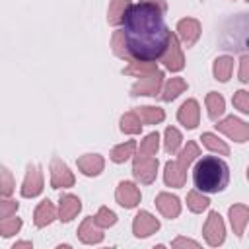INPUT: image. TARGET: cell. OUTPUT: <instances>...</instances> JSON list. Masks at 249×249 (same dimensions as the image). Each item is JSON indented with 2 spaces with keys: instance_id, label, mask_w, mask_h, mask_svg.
I'll return each instance as SVG.
<instances>
[{
  "instance_id": "cell-1",
  "label": "cell",
  "mask_w": 249,
  "mask_h": 249,
  "mask_svg": "<svg viewBox=\"0 0 249 249\" xmlns=\"http://www.w3.org/2000/svg\"><path fill=\"white\" fill-rule=\"evenodd\" d=\"M161 8L152 2L126 6L123 12V37L126 51L140 62L160 58L169 47V29L161 16Z\"/></svg>"
},
{
  "instance_id": "cell-3",
  "label": "cell",
  "mask_w": 249,
  "mask_h": 249,
  "mask_svg": "<svg viewBox=\"0 0 249 249\" xmlns=\"http://www.w3.org/2000/svg\"><path fill=\"white\" fill-rule=\"evenodd\" d=\"M154 230H158V222L156 220H152L150 218V214H146V212H142V214H138L136 216V222H134V231H136V235L140 237H144V235H150V231H154Z\"/></svg>"
},
{
  "instance_id": "cell-4",
  "label": "cell",
  "mask_w": 249,
  "mask_h": 249,
  "mask_svg": "<svg viewBox=\"0 0 249 249\" xmlns=\"http://www.w3.org/2000/svg\"><path fill=\"white\" fill-rule=\"evenodd\" d=\"M60 202H62L60 204V216H62L60 220H70L80 210V200L74 196H64Z\"/></svg>"
},
{
  "instance_id": "cell-5",
  "label": "cell",
  "mask_w": 249,
  "mask_h": 249,
  "mask_svg": "<svg viewBox=\"0 0 249 249\" xmlns=\"http://www.w3.org/2000/svg\"><path fill=\"white\" fill-rule=\"evenodd\" d=\"M119 200L123 206H134L138 200V193L132 189L130 183H121V191H119Z\"/></svg>"
},
{
  "instance_id": "cell-2",
  "label": "cell",
  "mask_w": 249,
  "mask_h": 249,
  "mask_svg": "<svg viewBox=\"0 0 249 249\" xmlns=\"http://www.w3.org/2000/svg\"><path fill=\"white\" fill-rule=\"evenodd\" d=\"M193 181L198 191L204 193H218L230 181V167L224 160L216 156H204L196 161L193 169Z\"/></svg>"
}]
</instances>
